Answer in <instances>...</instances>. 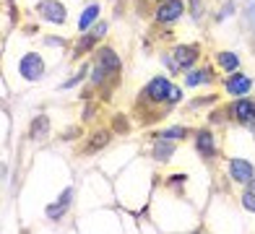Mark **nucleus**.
Here are the masks:
<instances>
[{"instance_id":"nucleus-17","label":"nucleus","mask_w":255,"mask_h":234,"mask_svg":"<svg viewBox=\"0 0 255 234\" xmlns=\"http://www.w3.org/2000/svg\"><path fill=\"white\" fill-rule=\"evenodd\" d=\"M97 42H99V37H97L94 31L81 34V39H78V42H76V47H73V57H84V55H89V52L97 47Z\"/></svg>"},{"instance_id":"nucleus-22","label":"nucleus","mask_w":255,"mask_h":234,"mask_svg":"<svg viewBox=\"0 0 255 234\" xmlns=\"http://www.w3.org/2000/svg\"><path fill=\"white\" fill-rule=\"evenodd\" d=\"M188 10H190V16L195 21H201L203 13H206V3H203V0H188Z\"/></svg>"},{"instance_id":"nucleus-9","label":"nucleus","mask_w":255,"mask_h":234,"mask_svg":"<svg viewBox=\"0 0 255 234\" xmlns=\"http://www.w3.org/2000/svg\"><path fill=\"white\" fill-rule=\"evenodd\" d=\"M193 148H195V154H201L203 159H214L216 156V133H211L208 127L195 130Z\"/></svg>"},{"instance_id":"nucleus-5","label":"nucleus","mask_w":255,"mask_h":234,"mask_svg":"<svg viewBox=\"0 0 255 234\" xmlns=\"http://www.w3.org/2000/svg\"><path fill=\"white\" fill-rule=\"evenodd\" d=\"M185 8H188V3H185V0H164V3H156L154 21L159 23V26L177 23V21L185 16Z\"/></svg>"},{"instance_id":"nucleus-23","label":"nucleus","mask_w":255,"mask_h":234,"mask_svg":"<svg viewBox=\"0 0 255 234\" xmlns=\"http://www.w3.org/2000/svg\"><path fill=\"white\" fill-rule=\"evenodd\" d=\"M86 70H89V68L84 65V68H81V70H78V73L73 76V78H68V81H65V84H60V91H68V89H73V86L78 84V81H81V78H84V76H86Z\"/></svg>"},{"instance_id":"nucleus-3","label":"nucleus","mask_w":255,"mask_h":234,"mask_svg":"<svg viewBox=\"0 0 255 234\" xmlns=\"http://www.w3.org/2000/svg\"><path fill=\"white\" fill-rule=\"evenodd\" d=\"M201 57V44H175L172 47V73H185L195 68Z\"/></svg>"},{"instance_id":"nucleus-11","label":"nucleus","mask_w":255,"mask_h":234,"mask_svg":"<svg viewBox=\"0 0 255 234\" xmlns=\"http://www.w3.org/2000/svg\"><path fill=\"white\" fill-rule=\"evenodd\" d=\"M216 84V73L211 65L195 68V70H185V86L188 89H198V86H211Z\"/></svg>"},{"instance_id":"nucleus-14","label":"nucleus","mask_w":255,"mask_h":234,"mask_svg":"<svg viewBox=\"0 0 255 234\" xmlns=\"http://www.w3.org/2000/svg\"><path fill=\"white\" fill-rule=\"evenodd\" d=\"M175 151H177V140L156 138V140H154V146H151V156H154L156 161H169Z\"/></svg>"},{"instance_id":"nucleus-24","label":"nucleus","mask_w":255,"mask_h":234,"mask_svg":"<svg viewBox=\"0 0 255 234\" xmlns=\"http://www.w3.org/2000/svg\"><path fill=\"white\" fill-rule=\"evenodd\" d=\"M182 102V89L180 86H172V91H169V97H167V110H172L175 104H180Z\"/></svg>"},{"instance_id":"nucleus-1","label":"nucleus","mask_w":255,"mask_h":234,"mask_svg":"<svg viewBox=\"0 0 255 234\" xmlns=\"http://www.w3.org/2000/svg\"><path fill=\"white\" fill-rule=\"evenodd\" d=\"M123 70L120 55L112 50V47H99L94 55V63L89 68V84L91 86H104L110 84L112 78H118Z\"/></svg>"},{"instance_id":"nucleus-19","label":"nucleus","mask_w":255,"mask_h":234,"mask_svg":"<svg viewBox=\"0 0 255 234\" xmlns=\"http://www.w3.org/2000/svg\"><path fill=\"white\" fill-rule=\"evenodd\" d=\"M240 201H242V206H245V211L255 214V177H253V180L245 185V190H242Z\"/></svg>"},{"instance_id":"nucleus-26","label":"nucleus","mask_w":255,"mask_h":234,"mask_svg":"<svg viewBox=\"0 0 255 234\" xmlns=\"http://www.w3.org/2000/svg\"><path fill=\"white\" fill-rule=\"evenodd\" d=\"M154 3H164V0H154Z\"/></svg>"},{"instance_id":"nucleus-7","label":"nucleus","mask_w":255,"mask_h":234,"mask_svg":"<svg viewBox=\"0 0 255 234\" xmlns=\"http://www.w3.org/2000/svg\"><path fill=\"white\" fill-rule=\"evenodd\" d=\"M34 10L39 13V18H44L47 23H55V26H63V23L68 21V8L60 3V0H39Z\"/></svg>"},{"instance_id":"nucleus-13","label":"nucleus","mask_w":255,"mask_h":234,"mask_svg":"<svg viewBox=\"0 0 255 234\" xmlns=\"http://www.w3.org/2000/svg\"><path fill=\"white\" fill-rule=\"evenodd\" d=\"M214 63L219 65V70H222L224 76H229V73H235V70H240V55L237 52H232V50H219L216 55H214Z\"/></svg>"},{"instance_id":"nucleus-20","label":"nucleus","mask_w":255,"mask_h":234,"mask_svg":"<svg viewBox=\"0 0 255 234\" xmlns=\"http://www.w3.org/2000/svg\"><path fill=\"white\" fill-rule=\"evenodd\" d=\"M156 138L182 140V138H188V127H185V125H172V127H167V130H161V133H156Z\"/></svg>"},{"instance_id":"nucleus-21","label":"nucleus","mask_w":255,"mask_h":234,"mask_svg":"<svg viewBox=\"0 0 255 234\" xmlns=\"http://www.w3.org/2000/svg\"><path fill=\"white\" fill-rule=\"evenodd\" d=\"M242 21H245V29L255 31V0H245V8H242Z\"/></svg>"},{"instance_id":"nucleus-2","label":"nucleus","mask_w":255,"mask_h":234,"mask_svg":"<svg viewBox=\"0 0 255 234\" xmlns=\"http://www.w3.org/2000/svg\"><path fill=\"white\" fill-rule=\"evenodd\" d=\"M172 86H175V84H172L169 78H164V76H154V78L143 86L141 102H148V104H154V107H164V110H167V97H169Z\"/></svg>"},{"instance_id":"nucleus-15","label":"nucleus","mask_w":255,"mask_h":234,"mask_svg":"<svg viewBox=\"0 0 255 234\" xmlns=\"http://www.w3.org/2000/svg\"><path fill=\"white\" fill-rule=\"evenodd\" d=\"M99 13H102V5L99 3H89L84 10H81V18H78V31L86 34L94 23L99 21Z\"/></svg>"},{"instance_id":"nucleus-4","label":"nucleus","mask_w":255,"mask_h":234,"mask_svg":"<svg viewBox=\"0 0 255 234\" xmlns=\"http://www.w3.org/2000/svg\"><path fill=\"white\" fill-rule=\"evenodd\" d=\"M224 112H227V117H229L232 122L253 125V127H255V99H250V97H237Z\"/></svg>"},{"instance_id":"nucleus-10","label":"nucleus","mask_w":255,"mask_h":234,"mask_svg":"<svg viewBox=\"0 0 255 234\" xmlns=\"http://www.w3.org/2000/svg\"><path fill=\"white\" fill-rule=\"evenodd\" d=\"M229 180L237 182V185H248L255 177V164L248 159H232L229 161Z\"/></svg>"},{"instance_id":"nucleus-18","label":"nucleus","mask_w":255,"mask_h":234,"mask_svg":"<svg viewBox=\"0 0 255 234\" xmlns=\"http://www.w3.org/2000/svg\"><path fill=\"white\" fill-rule=\"evenodd\" d=\"M112 140V133L110 130H94V135H91L89 140H86V151L91 154V151H99V148H104Z\"/></svg>"},{"instance_id":"nucleus-6","label":"nucleus","mask_w":255,"mask_h":234,"mask_svg":"<svg viewBox=\"0 0 255 234\" xmlns=\"http://www.w3.org/2000/svg\"><path fill=\"white\" fill-rule=\"evenodd\" d=\"M44 70H47V65H44L39 52H26L18 60V76L24 81H29V84H37V81L44 76Z\"/></svg>"},{"instance_id":"nucleus-16","label":"nucleus","mask_w":255,"mask_h":234,"mask_svg":"<svg viewBox=\"0 0 255 234\" xmlns=\"http://www.w3.org/2000/svg\"><path fill=\"white\" fill-rule=\"evenodd\" d=\"M50 127H52L50 117H47V115H37V117L31 120V125H29V138L39 140V138H44V135L50 133Z\"/></svg>"},{"instance_id":"nucleus-25","label":"nucleus","mask_w":255,"mask_h":234,"mask_svg":"<svg viewBox=\"0 0 255 234\" xmlns=\"http://www.w3.org/2000/svg\"><path fill=\"white\" fill-rule=\"evenodd\" d=\"M232 13H237V8H235V0H227V3H224V8L216 13V21H224V18H227V16H232Z\"/></svg>"},{"instance_id":"nucleus-12","label":"nucleus","mask_w":255,"mask_h":234,"mask_svg":"<svg viewBox=\"0 0 255 234\" xmlns=\"http://www.w3.org/2000/svg\"><path fill=\"white\" fill-rule=\"evenodd\" d=\"M73 195H76L73 185H71V187H65V190L60 193V198H57L55 203H50V206H47V216H50L52 221L63 219V216H65V211L71 208V203H73Z\"/></svg>"},{"instance_id":"nucleus-8","label":"nucleus","mask_w":255,"mask_h":234,"mask_svg":"<svg viewBox=\"0 0 255 234\" xmlns=\"http://www.w3.org/2000/svg\"><path fill=\"white\" fill-rule=\"evenodd\" d=\"M250 91H253V78L248 73H242V70H235V73H229L224 78V94H229L232 99L248 97Z\"/></svg>"}]
</instances>
